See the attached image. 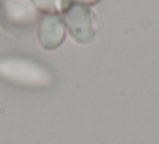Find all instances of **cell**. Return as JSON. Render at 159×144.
Returning <instances> with one entry per match:
<instances>
[{"label":"cell","instance_id":"1","mask_svg":"<svg viewBox=\"0 0 159 144\" xmlns=\"http://www.w3.org/2000/svg\"><path fill=\"white\" fill-rule=\"evenodd\" d=\"M0 77L14 85L31 86V88L51 86L54 81L51 71L43 64L32 61V59L16 58V56L0 59Z\"/></svg>","mask_w":159,"mask_h":144},{"label":"cell","instance_id":"2","mask_svg":"<svg viewBox=\"0 0 159 144\" xmlns=\"http://www.w3.org/2000/svg\"><path fill=\"white\" fill-rule=\"evenodd\" d=\"M63 21L66 31L75 37L78 43H92L95 37V27H93L92 12L86 5H71L63 12Z\"/></svg>","mask_w":159,"mask_h":144},{"label":"cell","instance_id":"3","mask_svg":"<svg viewBox=\"0 0 159 144\" xmlns=\"http://www.w3.org/2000/svg\"><path fill=\"white\" fill-rule=\"evenodd\" d=\"M66 36V26H64L63 17L58 14H51V16H44L39 22L37 27V39L39 44L48 51L59 48Z\"/></svg>","mask_w":159,"mask_h":144},{"label":"cell","instance_id":"4","mask_svg":"<svg viewBox=\"0 0 159 144\" xmlns=\"http://www.w3.org/2000/svg\"><path fill=\"white\" fill-rule=\"evenodd\" d=\"M3 14L12 24L29 26L37 21L39 9L32 0H3Z\"/></svg>","mask_w":159,"mask_h":144},{"label":"cell","instance_id":"5","mask_svg":"<svg viewBox=\"0 0 159 144\" xmlns=\"http://www.w3.org/2000/svg\"><path fill=\"white\" fill-rule=\"evenodd\" d=\"M36 3V7L39 9V12H48V16L51 14H59L61 12V0H32Z\"/></svg>","mask_w":159,"mask_h":144},{"label":"cell","instance_id":"6","mask_svg":"<svg viewBox=\"0 0 159 144\" xmlns=\"http://www.w3.org/2000/svg\"><path fill=\"white\" fill-rule=\"evenodd\" d=\"M98 0H61V14L64 10L68 9V7L71 5H92V3H97Z\"/></svg>","mask_w":159,"mask_h":144}]
</instances>
